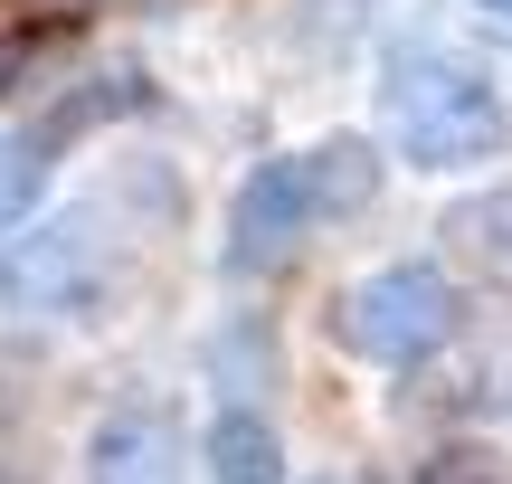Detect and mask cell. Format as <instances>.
I'll return each instance as SVG.
<instances>
[{"label": "cell", "instance_id": "1", "mask_svg": "<svg viewBox=\"0 0 512 484\" xmlns=\"http://www.w3.org/2000/svg\"><path fill=\"white\" fill-rule=\"evenodd\" d=\"M370 105H380L389 162L427 171V181H456V171H484V162L512 152L503 86L465 48H437V38H399V48H380Z\"/></svg>", "mask_w": 512, "mask_h": 484}, {"label": "cell", "instance_id": "2", "mask_svg": "<svg viewBox=\"0 0 512 484\" xmlns=\"http://www.w3.org/2000/svg\"><path fill=\"white\" fill-rule=\"evenodd\" d=\"M114 238L124 219L105 209V190L48 200L29 228L0 238V314H86L114 285Z\"/></svg>", "mask_w": 512, "mask_h": 484}, {"label": "cell", "instance_id": "3", "mask_svg": "<svg viewBox=\"0 0 512 484\" xmlns=\"http://www.w3.org/2000/svg\"><path fill=\"white\" fill-rule=\"evenodd\" d=\"M456 323H465V295H456V276H446L437 257H389V266H370V276H351L342 304H332L342 352L370 361V371H418V361H437L446 342H456Z\"/></svg>", "mask_w": 512, "mask_h": 484}, {"label": "cell", "instance_id": "4", "mask_svg": "<svg viewBox=\"0 0 512 484\" xmlns=\"http://www.w3.org/2000/svg\"><path fill=\"white\" fill-rule=\"evenodd\" d=\"M313 228L323 219H313L304 162H294V152H266V162L238 171V190H228V209H219V276H238V285L285 276L313 247Z\"/></svg>", "mask_w": 512, "mask_h": 484}, {"label": "cell", "instance_id": "5", "mask_svg": "<svg viewBox=\"0 0 512 484\" xmlns=\"http://www.w3.org/2000/svg\"><path fill=\"white\" fill-rule=\"evenodd\" d=\"M162 105H171V95H162V76H152V57L105 48V38H95V48L76 57V67L57 76L29 114H38L48 133H67V143H95V133H143Z\"/></svg>", "mask_w": 512, "mask_h": 484}, {"label": "cell", "instance_id": "6", "mask_svg": "<svg viewBox=\"0 0 512 484\" xmlns=\"http://www.w3.org/2000/svg\"><path fill=\"white\" fill-rule=\"evenodd\" d=\"M86 484H190V437L162 399H124L86 437Z\"/></svg>", "mask_w": 512, "mask_h": 484}, {"label": "cell", "instance_id": "7", "mask_svg": "<svg viewBox=\"0 0 512 484\" xmlns=\"http://www.w3.org/2000/svg\"><path fill=\"white\" fill-rule=\"evenodd\" d=\"M294 162H304V190H313V219H323V228L370 219V209H380V190H389V143H380V133H361V124L313 133Z\"/></svg>", "mask_w": 512, "mask_h": 484}, {"label": "cell", "instance_id": "8", "mask_svg": "<svg viewBox=\"0 0 512 484\" xmlns=\"http://www.w3.org/2000/svg\"><path fill=\"white\" fill-rule=\"evenodd\" d=\"M95 48V19H38V10H0V114H29L76 57Z\"/></svg>", "mask_w": 512, "mask_h": 484}, {"label": "cell", "instance_id": "9", "mask_svg": "<svg viewBox=\"0 0 512 484\" xmlns=\"http://www.w3.org/2000/svg\"><path fill=\"white\" fill-rule=\"evenodd\" d=\"M67 162H76L67 133H48L38 114H0V238H10V228H29L38 209L57 200Z\"/></svg>", "mask_w": 512, "mask_h": 484}, {"label": "cell", "instance_id": "10", "mask_svg": "<svg viewBox=\"0 0 512 484\" xmlns=\"http://www.w3.org/2000/svg\"><path fill=\"white\" fill-rule=\"evenodd\" d=\"M95 190H105V209H114L124 228H162V238H171V228L190 219L181 162H171V152H152V143H124V152L105 162V181H95Z\"/></svg>", "mask_w": 512, "mask_h": 484}, {"label": "cell", "instance_id": "11", "mask_svg": "<svg viewBox=\"0 0 512 484\" xmlns=\"http://www.w3.org/2000/svg\"><path fill=\"white\" fill-rule=\"evenodd\" d=\"M200 447H209V484H285V428L256 399H228Z\"/></svg>", "mask_w": 512, "mask_h": 484}, {"label": "cell", "instance_id": "12", "mask_svg": "<svg viewBox=\"0 0 512 484\" xmlns=\"http://www.w3.org/2000/svg\"><path fill=\"white\" fill-rule=\"evenodd\" d=\"M418 484H512V456L475 447V437H456V447H437V456L418 466Z\"/></svg>", "mask_w": 512, "mask_h": 484}, {"label": "cell", "instance_id": "13", "mask_svg": "<svg viewBox=\"0 0 512 484\" xmlns=\"http://www.w3.org/2000/svg\"><path fill=\"white\" fill-rule=\"evenodd\" d=\"M200 0H95V29H171V19H190Z\"/></svg>", "mask_w": 512, "mask_h": 484}, {"label": "cell", "instance_id": "14", "mask_svg": "<svg viewBox=\"0 0 512 484\" xmlns=\"http://www.w3.org/2000/svg\"><path fill=\"white\" fill-rule=\"evenodd\" d=\"M475 228H484L494 247H512V181L494 190V200H475Z\"/></svg>", "mask_w": 512, "mask_h": 484}, {"label": "cell", "instance_id": "15", "mask_svg": "<svg viewBox=\"0 0 512 484\" xmlns=\"http://www.w3.org/2000/svg\"><path fill=\"white\" fill-rule=\"evenodd\" d=\"M475 10H484V19H512V0H475Z\"/></svg>", "mask_w": 512, "mask_h": 484}]
</instances>
